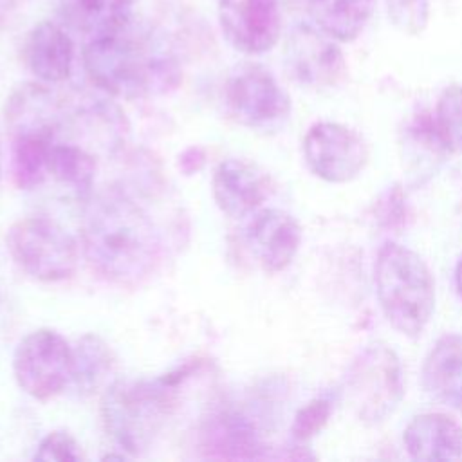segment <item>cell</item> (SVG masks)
I'll use <instances>...</instances> for the list:
<instances>
[{
	"instance_id": "7a4b0ae2",
	"label": "cell",
	"mask_w": 462,
	"mask_h": 462,
	"mask_svg": "<svg viewBox=\"0 0 462 462\" xmlns=\"http://www.w3.org/2000/svg\"><path fill=\"white\" fill-rule=\"evenodd\" d=\"M87 200L81 235L92 267L116 283L144 280L159 260V236L148 215L116 189Z\"/></svg>"
},
{
	"instance_id": "484cf974",
	"label": "cell",
	"mask_w": 462,
	"mask_h": 462,
	"mask_svg": "<svg viewBox=\"0 0 462 462\" xmlns=\"http://www.w3.org/2000/svg\"><path fill=\"white\" fill-rule=\"evenodd\" d=\"M32 458L42 462H79L85 457L79 442L69 431L54 430L42 439Z\"/></svg>"
},
{
	"instance_id": "f1b7e54d",
	"label": "cell",
	"mask_w": 462,
	"mask_h": 462,
	"mask_svg": "<svg viewBox=\"0 0 462 462\" xmlns=\"http://www.w3.org/2000/svg\"><path fill=\"white\" fill-rule=\"evenodd\" d=\"M0 175H2V152H0Z\"/></svg>"
},
{
	"instance_id": "5bb4252c",
	"label": "cell",
	"mask_w": 462,
	"mask_h": 462,
	"mask_svg": "<svg viewBox=\"0 0 462 462\" xmlns=\"http://www.w3.org/2000/svg\"><path fill=\"white\" fill-rule=\"evenodd\" d=\"M23 58L29 70L40 81L60 83L72 70L74 43L58 23L43 20L27 34Z\"/></svg>"
},
{
	"instance_id": "603a6c76",
	"label": "cell",
	"mask_w": 462,
	"mask_h": 462,
	"mask_svg": "<svg viewBox=\"0 0 462 462\" xmlns=\"http://www.w3.org/2000/svg\"><path fill=\"white\" fill-rule=\"evenodd\" d=\"M435 130L448 152L462 153V87H446L437 101L433 116Z\"/></svg>"
},
{
	"instance_id": "277c9868",
	"label": "cell",
	"mask_w": 462,
	"mask_h": 462,
	"mask_svg": "<svg viewBox=\"0 0 462 462\" xmlns=\"http://www.w3.org/2000/svg\"><path fill=\"white\" fill-rule=\"evenodd\" d=\"M375 294L388 323L417 337L435 310V282L424 260L406 245L386 242L375 260Z\"/></svg>"
},
{
	"instance_id": "9a60e30c",
	"label": "cell",
	"mask_w": 462,
	"mask_h": 462,
	"mask_svg": "<svg viewBox=\"0 0 462 462\" xmlns=\"http://www.w3.org/2000/svg\"><path fill=\"white\" fill-rule=\"evenodd\" d=\"M411 458L444 462L462 458V426L444 413L413 417L402 435Z\"/></svg>"
},
{
	"instance_id": "ffe728a7",
	"label": "cell",
	"mask_w": 462,
	"mask_h": 462,
	"mask_svg": "<svg viewBox=\"0 0 462 462\" xmlns=\"http://www.w3.org/2000/svg\"><path fill=\"white\" fill-rule=\"evenodd\" d=\"M54 143L52 134H18L13 144V177L18 188L32 189L49 173V152Z\"/></svg>"
},
{
	"instance_id": "9c48e42d",
	"label": "cell",
	"mask_w": 462,
	"mask_h": 462,
	"mask_svg": "<svg viewBox=\"0 0 462 462\" xmlns=\"http://www.w3.org/2000/svg\"><path fill=\"white\" fill-rule=\"evenodd\" d=\"M303 157L314 175L341 184L356 179L368 162V144L359 132L339 123L321 121L303 139Z\"/></svg>"
},
{
	"instance_id": "2e32d148",
	"label": "cell",
	"mask_w": 462,
	"mask_h": 462,
	"mask_svg": "<svg viewBox=\"0 0 462 462\" xmlns=\"http://www.w3.org/2000/svg\"><path fill=\"white\" fill-rule=\"evenodd\" d=\"M422 383L437 401L462 411V336L437 339L422 366Z\"/></svg>"
},
{
	"instance_id": "d4e9b609",
	"label": "cell",
	"mask_w": 462,
	"mask_h": 462,
	"mask_svg": "<svg viewBox=\"0 0 462 462\" xmlns=\"http://www.w3.org/2000/svg\"><path fill=\"white\" fill-rule=\"evenodd\" d=\"M390 23L408 34H420L430 22V0H383Z\"/></svg>"
},
{
	"instance_id": "ac0fdd59",
	"label": "cell",
	"mask_w": 462,
	"mask_h": 462,
	"mask_svg": "<svg viewBox=\"0 0 462 462\" xmlns=\"http://www.w3.org/2000/svg\"><path fill=\"white\" fill-rule=\"evenodd\" d=\"M312 23L337 42L356 40L366 27L374 0H307Z\"/></svg>"
},
{
	"instance_id": "e0dca14e",
	"label": "cell",
	"mask_w": 462,
	"mask_h": 462,
	"mask_svg": "<svg viewBox=\"0 0 462 462\" xmlns=\"http://www.w3.org/2000/svg\"><path fill=\"white\" fill-rule=\"evenodd\" d=\"M61 119L56 96L40 83H25L16 88L5 105V123L18 134H52Z\"/></svg>"
},
{
	"instance_id": "44dd1931",
	"label": "cell",
	"mask_w": 462,
	"mask_h": 462,
	"mask_svg": "<svg viewBox=\"0 0 462 462\" xmlns=\"http://www.w3.org/2000/svg\"><path fill=\"white\" fill-rule=\"evenodd\" d=\"M209 444L220 455L229 458H254L260 451V440L253 424L238 415L226 413L218 417L211 428Z\"/></svg>"
},
{
	"instance_id": "5b68a950",
	"label": "cell",
	"mask_w": 462,
	"mask_h": 462,
	"mask_svg": "<svg viewBox=\"0 0 462 462\" xmlns=\"http://www.w3.org/2000/svg\"><path fill=\"white\" fill-rule=\"evenodd\" d=\"M345 392L361 420L370 424L384 420L404 395L397 354L381 341L366 345L346 372Z\"/></svg>"
},
{
	"instance_id": "4fadbf2b",
	"label": "cell",
	"mask_w": 462,
	"mask_h": 462,
	"mask_svg": "<svg viewBox=\"0 0 462 462\" xmlns=\"http://www.w3.org/2000/svg\"><path fill=\"white\" fill-rule=\"evenodd\" d=\"M213 199L229 217L240 218L256 211L269 195L263 171L244 159H226L213 173Z\"/></svg>"
},
{
	"instance_id": "52a82bcc",
	"label": "cell",
	"mask_w": 462,
	"mask_h": 462,
	"mask_svg": "<svg viewBox=\"0 0 462 462\" xmlns=\"http://www.w3.org/2000/svg\"><path fill=\"white\" fill-rule=\"evenodd\" d=\"M72 346L56 330H32L16 345L13 374L18 386L32 399L47 401L58 395L72 381Z\"/></svg>"
},
{
	"instance_id": "83f0119b",
	"label": "cell",
	"mask_w": 462,
	"mask_h": 462,
	"mask_svg": "<svg viewBox=\"0 0 462 462\" xmlns=\"http://www.w3.org/2000/svg\"><path fill=\"white\" fill-rule=\"evenodd\" d=\"M455 282H457V289H458V292H460V296H462V258H460V262L457 263V271H455Z\"/></svg>"
},
{
	"instance_id": "4316f807",
	"label": "cell",
	"mask_w": 462,
	"mask_h": 462,
	"mask_svg": "<svg viewBox=\"0 0 462 462\" xmlns=\"http://www.w3.org/2000/svg\"><path fill=\"white\" fill-rule=\"evenodd\" d=\"M330 413H332V399L328 395L312 399L296 413L291 428L292 437L296 440H309L327 424Z\"/></svg>"
},
{
	"instance_id": "6da1fadb",
	"label": "cell",
	"mask_w": 462,
	"mask_h": 462,
	"mask_svg": "<svg viewBox=\"0 0 462 462\" xmlns=\"http://www.w3.org/2000/svg\"><path fill=\"white\" fill-rule=\"evenodd\" d=\"M83 67L94 85L128 99L164 92L180 79L166 40L134 14L90 34L83 47Z\"/></svg>"
},
{
	"instance_id": "8992f818",
	"label": "cell",
	"mask_w": 462,
	"mask_h": 462,
	"mask_svg": "<svg viewBox=\"0 0 462 462\" xmlns=\"http://www.w3.org/2000/svg\"><path fill=\"white\" fill-rule=\"evenodd\" d=\"M7 249L16 265L40 282L70 278L78 265L72 235L47 217H27L7 231Z\"/></svg>"
},
{
	"instance_id": "d6986e66",
	"label": "cell",
	"mask_w": 462,
	"mask_h": 462,
	"mask_svg": "<svg viewBox=\"0 0 462 462\" xmlns=\"http://www.w3.org/2000/svg\"><path fill=\"white\" fill-rule=\"evenodd\" d=\"M47 170L58 182L65 184L78 197H90L96 175V161L81 146L54 141L49 152Z\"/></svg>"
},
{
	"instance_id": "7402d4cb",
	"label": "cell",
	"mask_w": 462,
	"mask_h": 462,
	"mask_svg": "<svg viewBox=\"0 0 462 462\" xmlns=\"http://www.w3.org/2000/svg\"><path fill=\"white\" fill-rule=\"evenodd\" d=\"M74 352L72 383L79 392H94L112 368V352L108 345L96 334L83 336Z\"/></svg>"
},
{
	"instance_id": "cb8c5ba5",
	"label": "cell",
	"mask_w": 462,
	"mask_h": 462,
	"mask_svg": "<svg viewBox=\"0 0 462 462\" xmlns=\"http://www.w3.org/2000/svg\"><path fill=\"white\" fill-rule=\"evenodd\" d=\"M134 4L135 0H74L78 22L88 34L132 16Z\"/></svg>"
},
{
	"instance_id": "ba28073f",
	"label": "cell",
	"mask_w": 462,
	"mask_h": 462,
	"mask_svg": "<svg viewBox=\"0 0 462 462\" xmlns=\"http://www.w3.org/2000/svg\"><path fill=\"white\" fill-rule=\"evenodd\" d=\"M224 97L236 121L269 128L287 119L291 99L276 78L260 63H240L226 79Z\"/></svg>"
},
{
	"instance_id": "30bf717a",
	"label": "cell",
	"mask_w": 462,
	"mask_h": 462,
	"mask_svg": "<svg viewBox=\"0 0 462 462\" xmlns=\"http://www.w3.org/2000/svg\"><path fill=\"white\" fill-rule=\"evenodd\" d=\"M283 58L289 74L307 87H332L346 72L337 40L314 23H298L291 29Z\"/></svg>"
},
{
	"instance_id": "8fae6325",
	"label": "cell",
	"mask_w": 462,
	"mask_h": 462,
	"mask_svg": "<svg viewBox=\"0 0 462 462\" xmlns=\"http://www.w3.org/2000/svg\"><path fill=\"white\" fill-rule=\"evenodd\" d=\"M217 14L224 38L238 52H269L282 36L278 0H218Z\"/></svg>"
},
{
	"instance_id": "7c38bea8",
	"label": "cell",
	"mask_w": 462,
	"mask_h": 462,
	"mask_svg": "<svg viewBox=\"0 0 462 462\" xmlns=\"http://www.w3.org/2000/svg\"><path fill=\"white\" fill-rule=\"evenodd\" d=\"M245 242L262 269L280 273L300 249L301 226L283 209H260L245 226Z\"/></svg>"
},
{
	"instance_id": "3957f363",
	"label": "cell",
	"mask_w": 462,
	"mask_h": 462,
	"mask_svg": "<svg viewBox=\"0 0 462 462\" xmlns=\"http://www.w3.org/2000/svg\"><path fill=\"white\" fill-rule=\"evenodd\" d=\"M184 370L157 379H119L101 397L106 431L128 453L144 451L162 430L175 404V386Z\"/></svg>"
}]
</instances>
